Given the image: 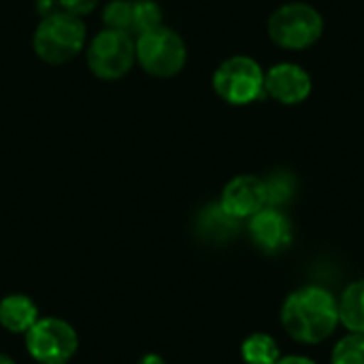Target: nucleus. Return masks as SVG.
Listing matches in <instances>:
<instances>
[{"label":"nucleus","instance_id":"obj_1","mask_svg":"<svg viewBox=\"0 0 364 364\" xmlns=\"http://www.w3.org/2000/svg\"><path fill=\"white\" fill-rule=\"evenodd\" d=\"M279 320L288 337L294 341L305 346L322 343L339 326L337 299L322 286H303L288 294Z\"/></svg>","mask_w":364,"mask_h":364},{"label":"nucleus","instance_id":"obj_2","mask_svg":"<svg viewBox=\"0 0 364 364\" xmlns=\"http://www.w3.org/2000/svg\"><path fill=\"white\" fill-rule=\"evenodd\" d=\"M85 45H87V26L83 17L70 15L62 9L45 13L32 36L34 53L45 64H53V66L75 60L85 49Z\"/></svg>","mask_w":364,"mask_h":364},{"label":"nucleus","instance_id":"obj_3","mask_svg":"<svg viewBox=\"0 0 364 364\" xmlns=\"http://www.w3.org/2000/svg\"><path fill=\"white\" fill-rule=\"evenodd\" d=\"M136 64L151 77L171 79L179 75L188 62V47L181 34L168 26H158L134 36Z\"/></svg>","mask_w":364,"mask_h":364},{"label":"nucleus","instance_id":"obj_4","mask_svg":"<svg viewBox=\"0 0 364 364\" xmlns=\"http://www.w3.org/2000/svg\"><path fill=\"white\" fill-rule=\"evenodd\" d=\"M324 19L320 11L307 2H288L269 17V36L282 49H307L320 41Z\"/></svg>","mask_w":364,"mask_h":364},{"label":"nucleus","instance_id":"obj_5","mask_svg":"<svg viewBox=\"0 0 364 364\" xmlns=\"http://www.w3.org/2000/svg\"><path fill=\"white\" fill-rule=\"evenodd\" d=\"M87 68L100 81H117L136 64V43L130 32L100 30L85 45Z\"/></svg>","mask_w":364,"mask_h":364},{"label":"nucleus","instance_id":"obj_6","mask_svg":"<svg viewBox=\"0 0 364 364\" xmlns=\"http://www.w3.org/2000/svg\"><path fill=\"white\" fill-rule=\"evenodd\" d=\"M28 356L38 364H68L79 350L73 324L55 316H41L23 335Z\"/></svg>","mask_w":364,"mask_h":364},{"label":"nucleus","instance_id":"obj_7","mask_svg":"<svg viewBox=\"0 0 364 364\" xmlns=\"http://www.w3.org/2000/svg\"><path fill=\"white\" fill-rule=\"evenodd\" d=\"M213 90L224 102L245 107L264 96V70L254 58L232 55L215 68Z\"/></svg>","mask_w":364,"mask_h":364},{"label":"nucleus","instance_id":"obj_8","mask_svg":"<svg viewBox=\"0 0 364 364\" xmlns=\"http://www.w3.org/2000/svg\"><path fill=\"white\" fill-rule=\"evenodd\" d=\"M218 205L224 209V213H228L237 222L250 220L252 215H256L260 209L267 207L264 179H260L256 175H237V177H232L224 186Z\"/></svg>","mask_w":364,"mask_h":364},{"label":"nucleus","instance_id":"obj_9","mask_svg":"<svg viewBox=\"0 0 364 364\" xmlns=\"http://www.w3.org/2000/svg\"><path fill=\"white\" fill-rule=\"evenodd\" d=\"M311 87L314 83L309 73L294 62L275 64L264 73V96L288 107L305 102L311 94Z\"/></svg>","mask_w":364,"mask_h":364},{"label":"nucleus","instance_id":"obj_10","mask_svg":"<svg viewBox=\"0 0 364 364\" xmlns=\"http://www.w3.org/2000/svg\"><path fill=\"white\" fill-rule=\"evenodd\" d=\"M252 241L267 254L282 252L292 241V226L286 213L277 207H264L247 220Z\"/></svg>","mask_w":364,"mask_h":364},{"label":"nucleus","instance_id":"obj_11","mask_svg":"<svg viewBox=\"0 0 364 364\" xmlns=\"http://www.w3.org/2000/svg\"><path fill=\"white\" fill-rule=\"evenodd\" d=\"M38 318V307L28 294H6L0 301V326L13 335H26Z\"/></svg>","mask_w":364,"mask_h":364},{"label":"nucleus","instance_id":"obj_12","mask_svg":"<svg viewBox=\"0 0 364 364\" xmlns=\"http://www.w3.org/2000/svg\"><path fill=\"white\" fill-rule=\"evenodd\" d=\"M339 307V324H343L350 333L364 335V279L350 284L341 296L337 299Z\"/></svg>","mask_w":364,"mask_h":364},{"label":"nucleus","instance_id":"obj_13","mask_svg":"<svg viewBox=\"0 0 364 364\" xmlns=\"http://www.w3.org/2000/svg\"><path fill=\"white\" fill-rule=\"evenodd\" d=\"M241 358L245 364H275L282 358V350L271 335L252 333L241 343Z\"/></svg>","mask_w":364,"mask_h":364},{"label":"nucleus","instance_id":"obj_14","mask_svg":"<svg viewBox=\"0 0 364 364\" xmlns=\"http://www.w3.org/2000/svg\"><path fill=\"white\" fill-rule=\"evenodd\" d=\"M267 186V207H282L286 205L294 192H296V179L288 171H277L269 179H264Z\"/></svg>","mask_w":364,"mask_h":364},{"label":"nucleus","instance_id":"obj_15","mask_svg":"<svg viewBox=\"0 0 364 364\" xmlns=\"http://www.w3.org/2000/svg\"><path fill=\"white\" fill-rule=\"evenodd\" d=\"M162 26V9L156 0H132V34Z\"/></svg>","mask_w":364,"mask_h":364},{"label":"nucleus","instance_id":"obj_16","mask_svg":"<svg viewBox=\"0 0 364 364\" xmlns=\"http://www.w3.org/2000/svg\"><path fill=\"white\" fill-rule=\"evenodd\" d=\"M331 364H364V335L350 333L341 337L333 348Z\"/></svg>","mask_w":364,"mask_h":364},{"label":"nucleus","instance_id":"obj_17","mask_svg":"<svg viewBox=\"0 0 364 364\" xmlns=\"http://www.w3.org/2000/svg\"><path fill=\"white\" fill-rule=\"evenodd\" d=\"M102 21L109 30L132 34V0H109L102 9Z\"/></svg>","mask_w":364,"mask_h":364},{"label":"nucleus","instance_id":"obj_18","mask_svg":"<svg viewBox=\"0 0 364 364\" xmlns=\"http://www.w3.org/2000/svg\"><path fill=\"white\" fill-rule=\"evenodd\" d=\"M55 2H58V9H62L70 15H77V17H85V15L94 13L102 0H55Z\"/></svg>","mask_w":364,"mask_h":364},{"label":"nucleus","instance_id":"obj_19","mask_svg":"<svg viewBox=\"0 0 364 364\" xmlns=\"http://www.w3.org/2000/svg\"><path fill=\"white\" fill-rule=\"evenodd\" d=\"M275 364H318L311 360L309 356H299V354H290V356H282Z\"/></svg>","mask_w":364,"mask_h":364},{"label":"nucleus","instance_id":"obj_20","mask_svg":"<svg viewBox=\"0 0 364 364\" xmlns=\"http://www.w3.org/2000/svg\"><path fill=\"white\" fill-rule=\"evenodd\" d=\"M139 364H166V363H164V358H162V356H158V354H145V356L139 360Z\"/></svg>","mask_w":364,"mask_h":364},{"label":"nucleus","instance_id":"obj_21","mask_svg":"<svg viewBox=\"0 0 364 364\" xmlns=\"http://www.w3.org/2000/svg\"><path fill=\"white\" fill-rule=\"evenodd\" d=\"M0 364H17L9 354H0Z\"/></svg>","mask_w":364,"mask_h":364}]
</instances>
